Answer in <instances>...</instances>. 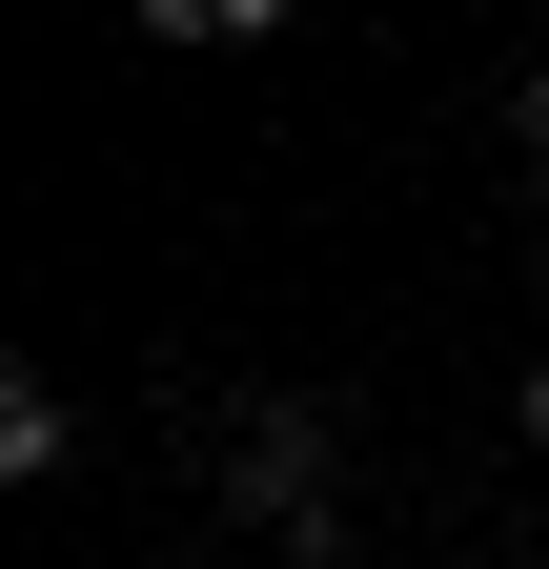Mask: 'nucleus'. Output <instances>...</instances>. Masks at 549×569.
<instances>
[{
  "instance_id": "f257e3e1",
  "label": "nucleus",
  "mask_w": 549,
  "mask_h": 569,
  "mask_svg": "<svg viewBox=\"0 0 549 569\" xmlns=\"http://www.w3.org/2000/svg\"><path fill=\"white\" fill-rule=\"evenodd\" d=\"M244 488H264V509H286V529H306V509H326V427L286 407V427H264V448H244Z\"/></svg>"
},
{
  "instance_id": "f03ea898",
  "label": "nucleus",
  "mask_w": 549,
  "mask_h": 569,
  "mask_svg": "<svg viewBox=\"0 0 549 569\" xmlns=\"http://www.w3.org/2000/svg\"><path fill=\"white\" fill-rule=\"evenodd\" d=\"M529 163H549V82H529Z\"/></svg>"
},
{
  "instance_id": "7ed1b4c3",
  "label": "nucleus",
  "mask_w": 549,
  "mask_h": 569,
  "mask_svg": "<svg viewBox=\"0 0 549 569\" xmlns=\"http://www.w3.org/2000/svg\"><path fill=\"white\" fill-rule=\"evenodd\" d=\"M529 427H549V367H529Z\"/></svg>"
}]
</instances>
